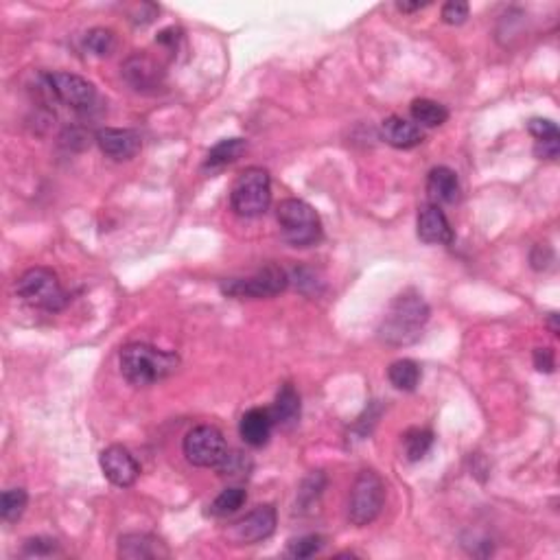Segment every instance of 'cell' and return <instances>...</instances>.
<instances>
[{
	"label": "cell",
	"mask_w": 560,
	"mask_h": 560,
	"mask_svg": "<svg viewBox=\"0 0 560 560\" xmlns=\"http://www.w3.org/2000/svg\"><path fill=\"white\" fill-rule=\"evenodd\" d=\"M429 305L418 291L407 289L392 300L385 311L384 322L379 327L381 342L390 346H410L422 335V328L429 322Z\"/></svg>",
	"instance_id": "obj_1"
},
{
	"label": "cell",
	"mask_w": 560,
	"mask_h": 560,
	"mask_svg": "<svg viewBox=\"0 0 560 560\" xmlns=\"http://www.w3.org/2000/svg\"><path fill=\"white\" fill-rule=\"evenodd\" d=\"M120 373L136 387H147L166 379L180 368V357L171 350H162L151 344H128L119 355Z\"/></svg>",
	"instance_id": "obj_2"
},
{
	"label": "cell",
	"mask_w": 560,
	"mask_h": 560,
	"mask_svg": "<svg viewBox=\"0 0 560 560\" xmlns=\"http://www.w3.org/2000/svg\"><path fill=\"white\" fill-rule=\"evenodd\" d=\"M276 219H279L282 239L294 248H311V245L320 243V214L305 200H296V197L282 200L276 208Z\"/></svg>",
	"instance_id": "obj_3"
},
{
	"label": "cell",
	"mask_w": 560,
	"mask_h": 560,
	"mask_svg": "<svg viewBox=\"0 0 560 560\" xmlns=\"http://www.w3.org/2000/svg\"><path fill=\"white\" fill-rule=\"evenodd\" d=\"M15 291L29 307L42 311H62L68 302V294L60 279L49 267H31L15 282Z\"/></svg>",
	"instance_id": "obj_4"
},
{
	"label": "cell",
	"mask_w": 560,
	"mask_h": 560,
	"mask_svg": "<svg viewBox=\"0 0 560 560\" xmlns=\"http://www.w3.org/2000/svg\"><path fill=\"white\" fill-rule=\"evenodd\" d=\"M271 204V180L270 174L259 166L245 169L237 177L230 191V206L239 217L254 219L270 211Z\"/></svg>",
	"instance_id": "obj_5"
},
{
	"label": "cell",
	"mask_w": 560,
	"mask_h": 560,
	"mask_svg": "<svg viewBox=\"0 0 560 560\" xmlns=\"http://www.w3.org/2000/svg\"><path fill=\"white\" fill-rule=\"evenodd\" d=\"M385 484L375 470H361L350 490L348 501V521L353 526H370L384 510Z\"/></svg>",
	"instance_id": "obj_6"
},
{
	"label": "cell",
	"mask_w": 560,
	"mask_h": 560,
	"mask_svg": "<svg viewBox=\"0 0 560 560\" xmlns=\"http://www.w3.org/2000/svg\"><path fill=\"white\" fill-rule=\"evenodd\" d=\"M289 285V274L280 265H265L248 279H228L222 282V294L239 300H259V298H274Z\"/></svg>",
	"instance_id": "obj_7"
},
{
	"label": "cell",
	"mask_w": 560,
	"mask_h": 560,
	"mask_svg": "<svg viewBox=\"0 0 560 560\" xmlns=\"http://www.w3.org/2000/svg\"><path fill=\"white\" fill-rule=\"evenodd\" d=\"M182 449L188 462L200 469H217L228 453L226 438L213 425L193 427L186 433Z\"/></svg>",
	"instance_id": "obj_8"
},
{
	"label": "cell",
	"mask_w": 560,
	"mask_h": 560,
	"mask_svg": "<svg viewBox=\"0 0 560 560\" xmlns=\"http://www.w3.org/2000/svg\"><path fill=\"white\" fill-rule=\"evenodd\" d=\"M276 523H279V515H276L274 506H256L252 512L241 517L228 527V541L234 546H254V543L265 541L274 534Z\"/></svg>",
	"instance_id": "obj_9"
},
{
	"label": "cell",
	"mask_w": 560,
	"mask_h": 560,
	"mask_svg": "<svg viewBox=\"0 0 560 560\" xmlns=\"http://www.w3.org/2000/svg\"><path fill=\"white\" fill-rule=\"evenodd\" d=\"M46 83H49L57 101H62L75 112H86L97 103L94 83L75 75V72H51V75H46Z\"/></svg>",
	"instance_id": "obj_10"
},
{
	"label": "cell",
	"mask_w": 560,
	"mask_h": 560,
	"mask_svg": "<svg viewBox=\"0 0 560 560\" xmlns=\"http://www.w3.org/2000/svg\"><path fill=\"white\" fill-rule=\"evenodd\" d=\"M99 464H101L103 475L119 489L134 486L140 475V464L136 462L129 449L120 447V444H112V447L103 449L101 455H99Z\"/></svg>",
	"instance_id": "obj_11"
},
{
	"label": "cell",
	"mask_w": 560,
	"mask_h": 560,
	"mask_svg": "<svg viewBox=\"0 0 560 560\" xmlns=\"http://www.w3.org/2000/svg\"><path fill=\"white\" fill-rule=\"evenodd\" d=\"M94 140H97L99 149H101L109 160L117 162L132 160L140 151V147H143V138H140V134L136 132V129L103 128L99 129Z\"/></svg>",
	"instance_id": "obj_12"
},
{
	"label": "cell",
	"mask_w": 560,
	"mask_h": 560,
	"mask_svg": "<svg viewBox=\"0 0 560 560\" xmlns=\"http://www.w3.org/2000/svg\"><path fill=\"white\" fill-rule=\"evenodd\" d=\"M416 233L418 239L427 245H451L455 239L447 214H444L442 208L436 206V204H425V206H421V211H418Z\"/></svg>",
	"instance_id": "obj_13"
},
{
	"label": "cell",
	"mask_w": 560,
	"mask_h": 560,
	"mask_svg": "<svg viewBox=\"0 0 560 560\" xmlns=\"http://www.w3.org/2000/svg\"><path fill=\"white\" fill-rule=\"evenodd\" d=\"M123 77L136 92H156L162 86L165 72L147 53H136L123 64Z\"/></svg>",
	"instance_id": "obj_14"
},
{
	"label": "cell",
	"mask_w": 560,
	"mask_h": 560,
	"mask_svg": "<svg viewBox=\"0 0 560 560\" xmlns=\"http://www.w3.org/2000/svg\"><path fill=\"white\" fill-rule=\"evenodd\" d=\"M119 556L128 560H154L169 556V549L154 534H123L119 538Z\"/></svg>",
	"instance_id": "obj_15"
},
{
	"label": "cell",
	"mask_w": 560,
	"mask_h": 560,
	"mask_svg": "<svg viewBox=\"0 0 560 560\" xmlns=\"http://www.w3.org/2000/svg\"><path fill=\"white\" fill-rule=\"evenodd\" d=\"M271 429H274V418H271L270 410L263 407H252L241 416L239 422V436L243 438L245 444L259 449L270 442Z\"/></svg>",
	"instance_id": "obj_16"
},
{
	"label": "cell",
	"mask_w": 560,
	"mask_h": 560,
	"mask_svg": "<svg viewBox=\"0 0 560 560\" xmlns=\"http://www.w3.org/2000/svg\"><path fill=\"white\" fill-rule=\"evenodd\" d=\"M460 177L449 166H433L427 176V197L429 204H455L460 200Z\"/></svg>",
	"instance_id": "obj_17"
},
{
	"label": "cell",
	"mask_w": 560,
	"mask_h": 560,
	"mask_svg": "<svg viewBox=\"0 0 560 560\" xmlns=\"http://www.w3.org/2000/svg\"><path fill=\"white\" fill-rule=\"evenodd\" d=\"M381 136L394 149H413L425 140L422 129L403 117H387L381 123Z\"/></svg>",
	"instance_id": "obj_18"
},
{
	"label": "cell",
	"mask_w": 560,
	"mask_h": 560,
	"mask_svg": "<svg viewBox=\"0 0 560 560\" xmlns=\"http://www.w3.org/2000/svg\"><path fill=\"white\" fill-rule=\"evenodd\" d=\"M270 412L271 418H274V427L285 429V432H291V429L298 427L302 416V403L296 387L291 384H282Z\"/></svg>",
	"instance_id": "obj_19"
},
{
	"label": "cell",
	"mask_w": 560,
	"mask_h": 560,
	"mask_svg": "<svg viewBox=\"0 0 560 560\" xmlns=\"http://www.w3.org/2000/svg\"><path fill=\"white\" fill-rule=\"evenodd\" d=\"M245 151V140L243 138H223L219 140L214 147L208 151L206 160H204V171H222L228 165L237 162Z\"/></svg>",
	"instance_id": "obj_20"
},
{
	"label": "cell",
	"mask_w": 560,
	"mask_h": 560,
	"mask_svg": "<svg viewBox=\"0 0 560 560\" xmlns=\"http://www.w3.org/2000/svg\"><path fill=\"white\" fill-rule=\"evenodd\" d=\"M410 112L418 128H441L449 119V109L432 99H413Z\"/></svg>",
	"instance_id": "obj_21"
},
{
	"label": "cell",
	"mask_w": 560,
	"mask_h": 560,
	"mask_svg": "<svg viewBox=\"0 0 560 560\" xmlns=\"http://www.w3.org/2000/svg\"><path fill=\"white\" fill-rule=\"evenodd\" d=\"M387 379L401 392H413L421 384V365L412 359H399L387 368Z\"/></svg>",
	"instance_id": "obj_22"
},
{
	"label": "cell",
	"mask_w": 560,
	"mask_h": 560,
	"mask_svg": "<svg viewBox=\"0 0 560 560\" xmlns=\"http://www.w3.org/2000/svg\"><path fill=\"white\" fill-rule=\"evenodd\" d=\"M254 464L250 455H245L243 451H230L226 453V458L222 460V464L217 467L219 478L230 479V481H245L252 473Z\"/></svg>",
	"instance_id": "obj_23"
},
{
	"label": "cell",
	"mask_w": 560,
	"mask_h": 560,
	"mask_svg": "<svg viewBox=\"0 0 560 560\" xmlns=\"http://www.w3.org/2000/svg\"><path fill=\"white\" fill-rule=\"evenodd\" d=\"M245 499H248V493H245V489H241V486H230V489L222 490V493L217 495V499H214L213 504L208 506V515H211V517L234 515L239 508H243Z\"/></svg>",
	"instance_id": "obj_24"
},
{
	"label": "cell",
	"mask_w": 560,
	"mask_h": 560,
	"mask_svg": "<svg viewBox=\"0 0 560 560\" xmlns=\"http://www.w3.org/2000/svg\"><path fill=\"white\" fill-rule=\"evenodd\" d=\"M29 495L24 489H9L0 497V517L5 523H15L23 519L24 510H27Z\"/></svg>",
	"instance_id": "obj_25"
},
{
	"label": "cell",
	"mask_w": 560,
	"mask_h": 560,
	"mask_svg": "<svg viewBox=\"0 0 560 560\" xmlns=\"http://www.w3.org/2000/svg\"><path fill=\"white\" fill-rule=\"evenodd\" d=\"M403 447H405V455L410 462H418L429 453L433 447V433L429 429H410L403 438Z\"/></svg>",
	"instance_id": "obj_26"
},
{
	"label": "cell",
	"mask_w": 560,
	"mask_h": 560,
	"mask_svg": "<svg viewBox=\"0 0 560 560\" xmlns=\"http://www.w3.org/2000/svg\"><path fill=\"white\" fill-rule=\"evenodd\" d=\"M83 46H86V51H90L92 55L108 57L112 55L114 46H117V38H114V33L109 29L97 27L88 31L86 38H83Z\"/></svg>",
	"instance_id": "obj_27"
},
{
	"label": "cell",
	"mask_w": 560,
	"mask_h": 560,
	"mask_svg": "<svg viewBox=\"0 0 560 560\" xmlns=\"http://www.w3.org/2000/svg\"><path fill=\"white\" fill-rule=\"evenodd\" d=\"M324 546V538L320 534H307V536L296 538V541L289 543V547H287V554H289L291 558H311L316 556L318 552H320Z\"/></svg>",
	"instance_id": "obj_28"
},
{
	"label": "cell",
	"mask_w": 560,
	"mask_h": 560,
	"mask_svg": "<svg viewBox=\"0 0 560 560\" xmlns=\"http://www.w3.org/2000/svg\"><path fill=\"white\" fill-rule=\"evenodd\" d=\"M57 547H60V546H57L55 538L33 536V538H27V541H24L23 554H24V556H31V558H42V556H51V554H55Z\"/></svg>",
	"instance_id": "obj_29"
},
{
	"label": "cell",
	"mask_w": 560,
	"mask_h": 560,
	"mask_svg": "<svg viewBox=\"0 0 560 560\" xmlns=\"http://www.w3.org/2000/svg\"><path fill=\"white\" fill-rule=\"evenodd\" d=\"M527 129H530V134L536 138V143H547V140H560V132L556 128V123L549 119H530V123H527Z\"/></svg>",
	"instance_id": "obj_30"
},
{
	"label": "cell",
	"mask_w": 560,
	"mask_h": 560,
	"mask_svg": "<svg viewBox=\"0 0 560 560\" xmlns=\"http://www.w3.org/2000/svg\"><path fill=\"white\" fill-rule=\"evenodd\" d=\"M469 18V3H462V0H451L442 7V23L451 24V27H458V24L467 23Z\"/></svg>",
	"instance_id": "obj_31"
},
{
	"label": "cell",
	"mask_w": 560,
	"mask_h": 560,
	"mask_svg": "<svg viewBox=\"0 0 560 560\" xmlns=\"http://www.w3.org/2000/svg\"><path fill=\"white\" fill-rule=\"evenodd\" d=\"M324 489V475L318 470V473L308 475V478L305 479V484H302V490H300V501L302 506H311L313 501L318 499Z\"/></svg>",
	"instance_id": "obj_32"
},
{
	"label": "cell",
	"mask_w": 560,
	"mask_h": 560,
	"mask_svg": "<svg viewBox=\"0 0 560 560\" xmlns=\"http://www.w3.org/2000/svg\"><path fill=\"white\" fill-rule=\"evenodd\" d=\"M534 368L538 373H554L556 368V359H554L552 348H536L534 350Z\"/></svg>",
	"instance_id": "obj_33"
},
{
	"label": "cell",
	"mask_w": 560,
	"mask_h": 560,
	"mask_svg": "<svg viewBox=\"0 0 560 560\" xmlns=\"http://www.w3.org/2000/svg\"><path fill=\"white\" fill-rule=\"evenodd\" d=\"M530 261H532L534 270L541 271V270H547L549 263L554 261V254H552V250L547 248V245H536V248L532 250Z\"/></svg>",
	"instance_id": "obj_34"
},
{
	"label": "cell",
	"mask_w": 560,
	"mask_h": 560,
	"mask_svg": "<svg viewBox=\"0 0 560 560\" xmlns=\"http://www.w3.org/2000/svg\"><path fill=\"white\" fill-rule=\"evenodd\" d=\"M560 151V140H547V143H536L534 154L541 160H556Z\"/></svg>",
	"instance_id": "obj_35"
},
{
	"label": "cell",
	"mask_w": 560,
	"mask_h": 560,
	"mask_svg": "<svg viewBox=\"0 0 560 560\" xmlns=\"http://www.w3.org/2000/svg\"><path fill=\"white\" fill-rule=\"evenodd\" d=\"M177 40H180V31H177L176 27L171 29H165L162 33L158 35V42L160 44H166V46H176Z\"/></svg>",
	"instance_id": "obj_36"
},
{
	"label": "cell",
	"mask_w": 560,
	"mask_h": 560,
	"mask_svg": "<svg viewBox=\"0 0 560 560\" xmlns=\"http://www.w3.org/2000/svg\"><path fill=\"white\" fill-rule=\"evenodd\" d=\"M425 7H429L427 0H425V3H421V0H416V3H405V0H403V3H396V9H399V12H403V14L421 12V9H425Z\"/></svg>",
	"instance_id": "obj_37"
},
{
	"label": "cell",
	"mask_w": 560,
	"mask_h": 560,
	"mask_svg": "<svg viewBox=\"0 0 560 560\" xmlns=\"http://www.w3.org/2000/svg\"><path fill=\"white\" fill-rule=\"evenodd\" d=\"M556 320H558L556 313H549V327H552V333H554V335L558 333V322H556Z\"/></svg>",
	"instance_id": "obj_38"
}]
</instances>
